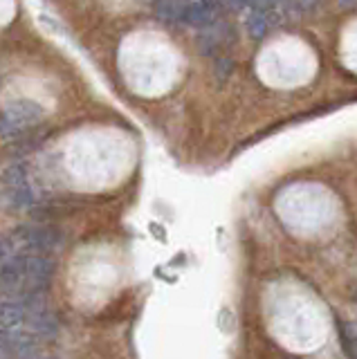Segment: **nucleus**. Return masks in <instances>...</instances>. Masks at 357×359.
<instances>
[{
	"mask_svg": "<svg viewBox=\"0 0 357 359\" xmlns=\"http://www.w3.org/2000/svg\"><path fill=\"white\" fill-rule=\"evenodd\" d=\"M54 274V261L48 254H29L20 252L9 256L0 265V294L18 303L23 299V306L41 308V292H46Z\"/></svg>",
	"mask_w": 357,
	"mask_h": 359,
	"instance_id": "1",
	"label": "nucleus"
},
{
	"mask_svg": "<svg viewBox=\"0 0 357 359\" xmlns=\"http://www.w3.org/2000/svg\"><path fill=\"white\" fill-rule=\"evenodd\" d=\"M34 196L27 182V168L23 164H12L0 173V211L16 213L32 207Z\"/></svg>",
	"mask_w": 357,
	"mask_h": 359,
	"instance_id": "2",
	"label": "nucleus"
},
{
	"mask_svg": "<svg viewBox=\"0 0 357 359\" xmlns=\"http://www.w3.org/2000/svg\"><path fill=\"white\" fill-rule=\"evenodd\" d=\"M43 121V108L29 99L12 101L0 110V137H20Z\"/></svg>",
	"mask_w": 357,
	"mask_h": 359,
	"instance_id": "3",
	"label": "nucleus"
},
{
	"mask_svg": "<svg viewBox=\"0 0 357 359\" xmlns=\"http://www.w3.org/2000/svg\"><path fill=\"white\" fill-rule=\"evenodd\" d=\"M14 245L23 247L29 254H50L59 250L63 236L59 229L48 227V224H20L12 233Z\"/></svg>",
	"mask_w": 357,
	"mask_h": 359,
	"instance_id": "4",
	"label": "nucleus"
},
{
	"mask_svg": "<svg viewBox=\"0 0 357 359\" xmlns=\"http://www.w3.org/2000/svg\"><path fill=\"white\" fill-rule=\"evenodd\" d=\"M283 20V16L274 9H252L248 16V29L252 39H263L274 25Z\"/></svg>",
	"mask_w": 357,
	"mask_h": 359,
	"instance_id": "5",
	"label": "nucleus"
},
{
	"mask_svg": "<svg viewBox=\"0 0 357 359\" xmlns=\"http://www.w3.org/2000/svg\"><path fill=\"white\" fill-rule=\"evenodd\" d=\"M27 317H29V310L23 306V303L0 299V330L14 328V325L23 323Z\"/></svg>",
	"mask_w": 357,
	"mask_h": 359,
	"instance_id": "6",
	"label": "nucleus"
},
{
	"mask_svg": "<svg viewBox=\"0 0 357 359\" xmlns=\"http://www.w3.org/2000/svg\"><path fill=\"white\" fill-rule=\"evenodd\" d=\"M321 3H323V0H288V3H285V11H288L290 16L306 14V11L315 9Z\"/></svg>",
	"mask_w": 357,
	"mask_h": 359,
	"instance_id": "7",
	"label": "nucleus"
},
{
	"mask_svg": "<svg viewBox=\"0 0 357 359\" xmlns=\"http://www.w3.org/2000/svg\"><path fill=\"white\" fill-rule=\"evenodd\" d=\"M14 238L12 236H5V233H0V265H3L9 256H14Z\"/></svg>",
	"mask_w": 357,
	"mask_h": 359,
	"instance_id": "8",
	"label": "nucleus"
},
{
	"mask_svg": "<svg viewBox=\"0 0 357 359\" xmlns=\"http://www.w3.org/2000/svg\"><path fill=\"white\" fill-rule=\"evenodd\" d=\"M225 5L229 9H243V7L250 5V0H225Z\"/></svg>",
	"mask_w": 357,
	"mask_h": 359,
	"instance_id": "9",
	"label": "nucleus"
},
{
	"mask_svg": "<svg viewBox=\"0 0 357 359\" xmlns=\"http://www.w3.org/2000/svg\"><path fill=\"white\" fill-rule=\"evenodd\" d=\"M339 5H342V7H355V5H357V0H339Z\"/></svg>",
	"mask_w": 357,
	"mask_h": 359,
	"instance_id": "10",
	"label": "nucleus"
},
{
	"mask_svg": "<svg viewBox=\"0 0 357 359\" xmlns=\"http://www.w3.org/2000/svg\"><path fill=\"white\" fill-rule=\"evenodd\" d=\"M9 355H12V353H9L7 348H3V346H0V359H9Z\"/></svg>",
	"mask_w": 357,
	"mask_h": 359,
	"instance_id": "11",
	"label": "nucleus"
}]
</instances>
